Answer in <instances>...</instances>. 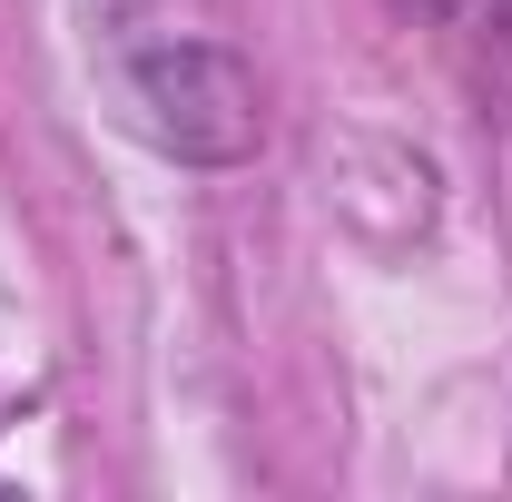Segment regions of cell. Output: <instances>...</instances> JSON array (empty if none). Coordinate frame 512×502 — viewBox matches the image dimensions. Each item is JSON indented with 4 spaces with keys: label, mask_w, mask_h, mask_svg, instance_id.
Listing matches in <instances>:
<instances>
[{
    "label": "cell",
    "mask_w": 512,
    "mask_h": 502,
    "mask_svg": "<svg viewBox=\"0 0 512 502\" xmlns=\"http://www.w3.org/2000/svg\"><path fill=\"white\" fill-rule=\"evenodd\" d=\"M128 79H138V109H148V128L168 148H188V158L256 148V89L237 60H217V50H148Z\"/></svg>",
    "instance_id": "1"
},
{
    "label": "cell",
    "mask_w": 512,
    "mask_h": 502,
    "mask_svg": "<svg viewBox=\"0 0 512 502\" xmlns=\"http://www.w3.org/2000/svg\"><path fill=\"white\" fill-rule=\"evenodd\" d=\"M404 10H424V20H444V10H463V0H404Z\"/></svg>",
    "instance_id": "2"
}]
</instances>
